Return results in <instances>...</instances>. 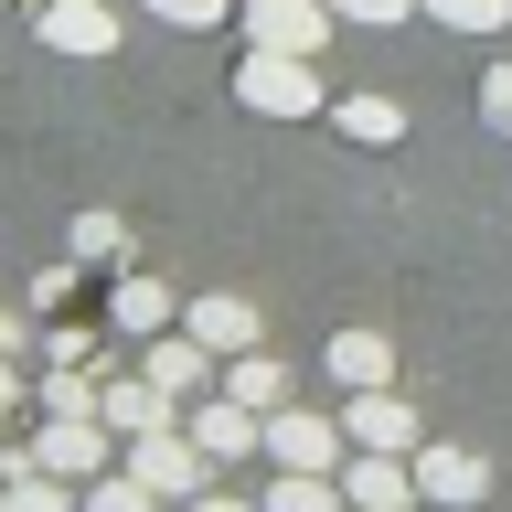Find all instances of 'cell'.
Returning a JSON list of instances; mask_svg holds the SVG:
<instances>
[{
  "label": "cell",
  "instance_id": "cell-1",
  "mask_svg": "<svg viewBox=\"0 0 512 512\" xmlns=\"http://www.w3.org/2000/svg\"><path fill=\"white\" fill-rule=\"evenodd\" d=\"M235 96H246L256 118H320V107H331V96H320V75H310V54H267V43H246Z\"/></svg>",
  "mask_w": 512,
  "mask_h": 512
},
{
  "label": "cell",
  "instance_id": "cell-2",
  "mask_svg": "<svg viewBox=\"0 0 512 512\" xmlns=\"http://www.w3.org/2000/svg\"><path fill=\"white\" fill-rule=\"evenodd\" d=\"M128 480H150L160 502H192V491L214 480V459H203V448H192V427L171 416V427H139V438H128Z\"/></svg>",
  "mask_w": 512,
  "mask_h": 512
},
{
  "label": "cell",
  "instance_id": "cell-3",
  "mask_svg": "<svg viewBox=\"0 0 512 512\" xmlns=\"http://www.w3.org/2000/svg\"><path fill=\"white\" fill-rule=\"evenodd\" d=\"M107 438H118L107 416H43L22 459H32V470H54V480H75V491H86V480L107 470Z\"/></svg>",
  "mask_w": 512,
  "mask_h": 512
},
{
  "label": "cell",
  "instance_id": "cell-4",
  "mask_svg": "<svg viewBox=\"0 0 512 512\" xmlns=\"http://www.w3.org/2000/svg\"><path fill=\"white\" fill-rule=\"evenodd\" d=\"M267 459L278 470H342L352 438H342V416H320V406H278L267 416Z\"/></svg>",
  "mask_w": 512,
  "mask_h": 512
},
{
  "label": "cell",
  "instance_id": "cell-5",
  "mask_svg": "<svg viewBox=\"0 0 512 512\" xmlns=\"http://www.w3.org/2000/svg\"><path fill=\"white\" fill-rule=\"evenodd\" d=\"M416 502H438V512H480V502H491V459H480V448L427 438V448H416Z\"/></svg>",
  "mask_w": 512,
  "mask_h": 512
},
{
  "label": "cell",
  "instance_id": "cell-6",
  "mask_svg": "<svg viewBox=\"0 0 512 512\" xmlns=\"http://www.w3.org/2000/svg\"><path fill=\"white\" fill-rule=\"evenodd\" d=\"M182 427H192V448H203L214 470H235L246 448H267V416H246L224 384H214V395H192V406H182Z\"/></svg>",
  "mask_w": 512,
  "mask_h": 512
},
{
  "label": "cell",
  "instance_id": "cell-7",
  "mask_svg": "<svg viewBox=\"0 0 512 512\" xmlns=\"http://www.w3.org/2000/svg\"><path fill=\"white\" fill-rule=\"evenodd\" d=\"M342 438L352 448H395V459H416V406L395 395V384H363V395H342Z\"/></svg>",
  "mask_w": 512,
  "mask_h": 512
},
{
  "label": "cell",
  "instance_id": "cell-8",
  "mask_svg": "<svg viewBox=\"0 0 512 512\" xmlns=\"http://www.w3.org/2000/svg\"><path fill=\"white\" fill-rule=\"evenodd\" d=\"M171 320H182V310H171V288H160L139 256H128L118 278H107V331H118V342H160Z\"/></svg>",
  "mask_w": 512,
  "mask_h": 512
},
{
  "label": "cell",
  "instance_id": "cell-9",
  "mask_svg": "<svg viewBox=\"0 0 512 512\" xmlns=\"http://www.w3.org/2000/svg\"><path fill=\"white\" fill-rule=\"evenodd\" d=\"M342 502L352 512H416V459H395V448H352V459H342Z\"/></svg>",
  "mask_w": 512,
  "mask_h": 512
},
{
  "label": "cell",
  "instance_id": "cell-10",
  "mask_svg": "<svg viewBox=\"0 0 512 512\" xmlns=\"http://www.w3.org/2000/svg\"><path fill=\"white\" fill-rule=\"evenodd\" d=\"M32 32H43L54 54H118V0H43Z\"/></svg>",
  "mask_w": 512,
  "mask_h": 512
},
{
  "label": "cell",
  "instance_id": "cell-11",
  "mask_svg": "<svg viewBox=\"0 0 512 512\" xmlns=\"http://www.w3.org/2000/svg\"><path fill=\"white\" fill-rule=\"evenodd\" d=\"M320 32H331V0H246V43L267 54H320Z\"/></svg>",
  "mask_w": 512,
  "mask_h": 512
},
{
  "label": "cell",
  "instance_id": "cell-12",
  "mask_svg": "<svg viewBox=\"0 0 512 512\" xmlns=\"http://www.w3.org/2000/svg\"><path fill=\"white\" fill-rule=\"evenodd\" d=\"M139 374H150L171 406H192V395H214V384H224V363L192 342V331H171V342H150V352H139Z\"/></svg>",
  "mask_w": 512,
  "mask_h": 512
},
{
  "label": "cell",
  "instance_id": "cell-13",
  "mask_svg": "<svg viewBox=\"0 0 512 512\" xmlns=\"http://www.w3.org/2000/svg\"><path fill=\"white\" fill-rule=\"evenodd\" d=\"M182 331H192L203 352H214V363H224V352H256V342H267V320H256V299H235V288H214V299H192V310H182Z\"/></svg>",
  "mask_w": 512,
  "mask_h": 512
},
{
  "label": "cell",
  "instance_id": "cell-14",
  "mask_svg": "<svg viewBox=\"0 0 512 512\" xmlns=\"http://www.w3.org/2000/svg\"><path fill=\"white\" fill-rule=\"evenodd\" d=\"M96 416H107L118 438H139V427H171L182 406H171V395H160L150 374H107V384H96Z\"/></svg>",
  "mask_w": 512,
  "mask_h": 512
},
{
  "label": "cell",
  "instance_id": "cell-15",
  "mask_svg": "<svg viewBox=\"0 0 512 512\" xmlns=\"http://www.w3.org/2000/svg\"><path fill=\"white\" fill-rule=\"evenodd\" d=\"M0 512H86V491L54 480V470H32L22 448H11V459H0Z\"/></svg>",
  "mask_w": 512,
  "mask_h": 512
},
{
  "label": "cell",
  "instance_id": "cell-16",
  "mask_svg": "<svg viewBox=\"0 0 512 512\" xmlns=\"http://www.w3.org/2000/svg\"><path fill=\"white\" fill-rule=\"evenodd\" d=\"M64 256H75V267H96V278H118V267H128V214L86 203V214L64 224Z\"/></svg>",
  "mask_w": 512,
  "mask_h": 512
},
{
  "label": "cell",
  "instance_id": "cell-17",
  "mask_svg": "<svg viewBox=\"0 0 512 512\" xmlns=\"http://www.w3.org/2000/svg\"><path fill=\"white\" fill-rule=\"evenodd\" d=\"M224 395H235L246 416H278L288 406V363L278 352H224Z\"/></svg>",
  "mask_w": 512,
  "mask_h": 512
},
{
  "label": "cell",
  "instance_id": "cell-18",
  "mask_svg": "<svg viewBox=\"0 0 512 512\" xmlns=\"http://www.w3.org/2000/svg\"><path fill=\"white\" fill-rule=\"evenodd\" d=\"M331 384H342V395L395 384V342H384V331H331Z\"/></svg>",
  "mask_w": 512,
  "mask_h": 512
},
{
  "label": "cell",
  "instance_id": "cell-19",
  "mask_svg": "<svg viewBox=\"0 0 512 512\" xmlns=\"http://www.w3.org/2000/svg\"><path fill=\"white\" fill-rule=\"evenodd\" d=\"M256 502H267V512H352L342 502V470H278Z\"/></svg>",
  "mask_w": 512,
  "mask_h": 512
},
{
  "label": "cell",
  "instance_id": "cell-20",
  "mask_svg": "<svg viewBox=\"0 0 512 512\" xmlns=\"http://www.w3.org/2000/svg\"><path fill=\"white\" fill-rule=\"evenodd\" d=\"M331 128H342V139H363V150H395V139H406V107H395V96H342V107H331Z\"/></svg>",
  "mask_w": 512,
  "mask_h": 512
},
{
  "label": "cell",
  "instance_id": "cell-21",
  "mask_svg": "<svg viewBox=\"0 0 512 512\" xmlns=\"http://www.w3.org/2000/svg\"><path fill=\"white\" fill-rule=\"evenodd\" d=\"M86 512H160V491H150V480H128V470H96L86 480Z\"/></svg>",
  "mask_w": 512,
  "mask_h": 512
},
{
  "label": "cell",
  "instance_id": "cell-22",
  "mask_svg": "<svg viewBox=\"0 0 512 512\" xmlns=\"http://www.w3.org/2000/svg\"><path fill=\"white\" fill-rule=\"evenodd\" d=\"M416 11H438L448 32H502L512 22V0H416Z\"/></svg>",
  "mask_w": 512,
  "mask_h": 512
},
{
  "label": "cell",
  "instance_id": "cell-23",
  "mask_svg": "<svg viewBox=\"0 0 512 512\" xmlns=\"http://www.w3.org/2000/svg\"><path fill=\"white\" fill-rule=\"evenodd\" d=\"M480 128H491V139H512V64H491V75H480Z\"/></svg>",
  "mask_w": 512,
  "mask_h": 512
},
{
  "label": "cell",
  "instance_id": "cell-24",
  "mask_svg": "<svg viewBox=\"0 0 512 512\" xmlns=\"http://www.w3.org/2000/svg\"><path fill=\"white\" fill-rule=\"evenodd\" d=\"M416 0H331V22H363V32H395Z\"/></svg>",
  "mask_w": 512,
  "mask_h": 512
},
{
  "label": "cell",
  "instance_id": "cell-25",
  "mask_svg": "<svg viewBox=\"0 0 512 512\" xmlns=\"http://www.w3.org/2000/svg\"><path fill=\"white\" fill-rule=\"evenodd\" d=\"M75 278H86V267H75V256H54V267L32 278V310H64V299H75Z\"/></svg>",
  "mask_w": 512,
  "mask_h": 512
},
{
  "label": "cell",
  "instance_id": "cell-26",
  "mask_svg": "<svg viewBox=\"0 0 512 512\" xmlns=\"http://www.w3.org/2000/svg\"><path fill=\"white\" fill-rule=\"evenodd\" d=\"M150 11H160L171 32H214V22H224V0H150Z\"/></svg>",
  "mask_w": 512,
  "mask_h": 512
},
{
  "label": "cell",
  "instance_id": "cell-27",
  "mask_svg": "<svg viewBox=\"0 0 512 512\" xmlns=\"http://www.w3.org/2000/svg\"><path fill=\"white\" fill-rule=\"evenodd\" d=\"M182 512H267V502H246V491H214V480H203V491H192Z\"/></svg>",
  "mask_w": 512,
  "mask_h": 512
},
{
  "label": "cell",
  "instance_id": "cell-28",
  "mask_svg": "<svg viewBox=\"0 0 512 512\" xmlns=\"http://www.w3.org/2000/svg\"><path fill=\"white\" fill-rule=\"evenodd\" d=\"M0 416H22V374H11V352H0Z\"/></svg>",
  "mask_w": 512,
  "mask_h": 512
},
{
  "label": "cell",
  "instance_id": "cell-29",
  "mask_svg": "<svg viewBox=\"0 0 512 512\" xmlns=\"http://www.w3.org/2000/svg\"><path fill=\"white\" fill-rule=\"evenodd\" d=\"M0 352H22V320H11V310H0Z\"/></svg>",
  "mask_w": 512,
  "mask_h": 512
}]
</instances>
